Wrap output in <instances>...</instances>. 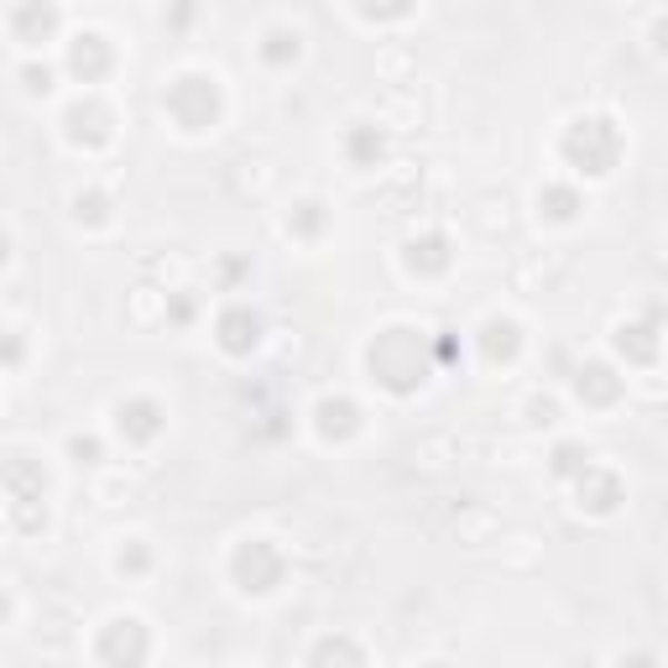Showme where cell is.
Listing matches in <instances>:
<instances>
[{
	"instance_id": "5b68a950",
	"label": "cell",
	"mask_w": 668,
	"mask_h": 668,
	"mask_svg": "<svg viewBox=\"0 0 668 668\" xmlns=\"http://www.w3.org/2000/svg\"><path fill=\"white\" fill-rule=\"evenodd\" d=\"M215 340H220V350H230V356H251L261 345V313L251 309V303H230V309L215 319Z\"/></svg>"
},
{
	"instance_id": "9c48e42d",
	"label": "cell",
	"mask_w": 668,
	"mask_h": 668,
	"mask_svg": "<svg viewBox=\"0 0 668 668\" xmlns=\"http://www.w3.org/2000/svg\"><path fill=\"white\" fill-rule=\"evenodd\" d=\"M575 392H580V402H590V408H611L621 397V377L596 360V366H580V371H575Z\"/></svg>"
},
{
	"instance_id": "5bb4252c",
	"label": "cell",
	"mask_w": 668,
	"mask_h": 668,
	"mask_svg": "<svg viewBox=\"0 0 668 668\" xmlns=\"http://www.w3.org/2000/svg\"><path fill=\"white\" fill-rule=\"evenodd\" d=\"M381 152H387V141H381L377 126H356V131H350V162H356V168H371Z\"/></svg>"
},
{
	"instance_id": "7c38bea8",
	"label": "cell",
	"mask_w": 668,
	"mask_h": 668,
	"mask_svg": "<svg viewBox=\"0 0 668 668\" xmlns=\"http://www.w3.org/2000/svg\"><path fill=\"white\" fill-rule=\"evenodd\" d=\"M445 267H449V240L445 236H423L408 246V272L433 277V272H445Z\"/></svg>"
},
{
	"instance_id": "277c9868",
	"label": "cell",
	"mask_w": 668,
	"mask_h": 668,
	"mask_svg": "<svg viewBox=\"0 0 668 668\" xmlns=\"http://www.w3.org/2000/svg\"><path fill=\"white\" fill-rule=\"evenodd\" d=\"M110 668H141L147 664V652H152V632H147V621L141 617H110L100 627V642H94Z\"/></svg>"
},
{
	"instance_id": "3957f363",
	"label": "cell",
	"mask_w": 668,
	"mask_h": 668,
	"mask_svg": "<svg viewBox=\"0 0 668 668\" xmlns=\"http://www.w3.org/2000/svg\"><path fill=\"white\" fill-rule=\"evenodd\" d=\"M282 575H288V559H282V549L267 544V538H246V544L230 554V580H236L246 596H272L277 585H282Z\"/></svg>"
},
{
	"instance_id": "ac0fdd59",
	"label": "cell",
	"mask_w": 668,
	"mask_h": 668,
	"mask_svg": "<svg viewBox=\"0 0 668 668\" xmlns=\"http://www.w3.org/2000/svg\"><path fill=\"white\" fill-rule=\"evenodd\" d=\"M261 58L267 63H288V58H298V32H267V42H261Z\"/></svg>"
},
{
	"instance_id": "7a4b0ae2",
	"label": "cell",
	"mask_w": 668,
	"mask_h": 668,
	"mask_svg": "<svg viewBox=\"0 0 668 668\" xmlns=\"http://www.w3.org/2000/svg\"><path fill=\"white\" fill-rule=\"evenodd\" d=\"M162 104L183 131H209L220 120V79L215 73H178L172 89L162 94Z\"/></svg>"
},
{
	"instance_id": "83f0119b",
	"label": "cell",
	"mask_w": 668,
	"mask_h": 668,
	"mask_svg": "<svg viewBox=\"0 0 668 668\" xmlns=\"http://www.w3.org/2000/svg\"><path fill=\"white\" fill-rule=\"evenodd\" d=\"M423 668H445V664H423Z\"/></svg>"
},
{
	"instance_id": "603a6c76",
	"label": "cell",
	"mask_w": 668,
	"mask_h": 668,
	"mask_svg": "<svg viewBox=\"0 0 668 668\" xmlns=\"http://www.w3.org/2000/svg\"><path fill=\"white\" fill-rule=\"evenodd\" d=\"M21 79H27V89H32V94H48V89H52V69H27Z\"/></svg>"
},
{
	"instance_id": "e0dca14e",
	"label": "cell",
	"mask_w": 668,
	"mask_h": 668,
	"mask_svg": "<svg viewBox=\"0 0 668 668\" xmlns=\"http://www.w3.org/2000/svg\"><path fill=\"white\" fill-rule=\"evenodd\" d=\"M73 220H89V225H104L110 220V199L104 193H73Z\"/></svg>"
},
{
	"instance_id": "2e32d148",
	"label": "cell",
	"mask_w": 668,
	"mask_h": 668,
	"mask_svg": "<svg viewBox=\"0 0 668 668\" xmlns=\"http://www.w3.org/2000/svg\"><path fill=\"white\" fill-rule=\"evenodd\" d=\"M632 345L637 360H652V350H658V340H652V325H621L617 329V350H627Z\"/></svg>"
},
{
	"instance_id": "cb8c5ba5",
	"label": "cell",
	"mask_w": 668,
	"mask_h": 668,
	"mask_svg": "<svg viewBox=\"0 0 668 668\" xmlns=\"http://www.w3.org/2000/svg\"><path fill=\"white\" fill-rule=\"evenodd\" d=\"M298 209H303V220H298V230H303V236H313V230H319V220H325V215H319L325 205H298Z\"/></svg>"
},
{
	"instance_id": "8fae6325",
	"label": "cell",
	"mask_w": 668,
	"mask_h": 668,
	"mask_svg": "<svg viewBox=\"0 0 668 668\" xmlns=\"http://www.w3.org/2000/svg\"><path fill=\"white\" fill-rule=\"evenodd\" d=\"M309 668H366V658H360L356 637L329 632V637H319V642H313V652H309Z\"/></svg>"
},
{
	"instance_id": "d6986e66",
	"label": "cell",
	"mask_w": 668,
	"mask_h": 668,
	"mask_svg": "<svg viewBox=\"0 0 668 668\" xmlns=\"http://www.w3.org/2000/svg\"><path fill=\"white\" fill-rule=\"evenodd\" d=\"M549 205V220H575V209H580V193L575 189H549L538 193V209Z\"/></svg>"
},
{
	"instance_id": "30bf717a",
	"label": "cell",
	"mask_w": 668,
	"mask_h": 668,
	"mask_svg": "<svg viewBox=\"0 0 668 668\" xmlns=\"http://www.w3.org/2000/svg\"><path fill=\"white\" fill-rule=\"evenodd\" d=\"M110 42H104L100 32H84V37H73V48H69V69L84 79V84H94L104 69H110Z\"/></svg>"
},
{
	"instance_id": "44dd1931",
	"label": "cell",
	"mask_w": 668,
	"mask_h": 668,
	"mask_svg": "<svg viewBox=\"0 0 668 668\" xmlns=\"http://www.w3.org/2000/svg\"><path fill=\"white\" fill-rule=\"evenodd\" d=\"M69 455H73L79 465H94V460H100V439H94V433H73V439H69Z\"/></svg>"
},
{
	"instance_id": "9a60e30c",
	"label": "cell",
	"mask_w": 668,
	"mask_h": 668,
	"mask_svg": "<svg viewBox=\"0 0 668 668\" xmlns=\"http://www.w3.org/2000/svg\"><path fill=\"white\" fill-rule=\"evenodd\" d=\"M590 470V449L585 445H559L554 449V476L559 480H575V476H585Z\"/></svg>"
},
{
	"instance_id": "4316f807",
	"label": "cell",
	"mask_w": 668,
	"mask_h": 668,
	"mask_svg": "<svg viewBox=\"0 0 668 668\" xmlns=\"http://www.w3.org/2000/svg\"><path fill=\"white\" fill-rule=\"evenodd\" d=\"M6 611H11V600H6V590H0V621H6Z\"/></svg>"
},
{
	"instance_id": "4fadbf2b",
	"label": "cell",
	"mask_w": 668,
	"mask_h": 668,
	"mask_svg": "<svg viewBox=\"0 0 668 668\" xmlns=\"http://www.w3.org/2000/svg\"><path fill=\"white\" fill-rule=\"evenodd\" d=\"M480 356L491 360V366L517 356V325L512 319H491V325L480 329Z\"/></svg>"
},
{
	"instance_id": "ba28073f",
	"label": "cell",
	"mask_w": 668,
	"mask_h": 668,
	"mask_svg": "<svg viewBox=\"0 0 668 668\" xmlns=\"http://www.w3.org/2000/svg\"><path fill=\"white\" fill-rule=\"evenodd\" d=\"M313 429H319V439H350L360 429V408L350 397H325L313 408Z\"/></svg>"
},
{
	"instance_id": "6da1fadb",
	"label": "cell",
	"mask_w": 668,
	"mask_h": 668,
	"mask_svg": "<svg viewBox=\"0 0 668 668\" xmlns=\"http://www.w3.org/2000/svg\"><path fill=\"white\" fill-rule=\"evenodd\" d=\"M621 157V137L617 126L606 116H585L575 120L565 131V162L575 172H585V178H600V172H611V162Z\"/></svg>"
},
{
	"instance_id": "ffe728a7",
	"label": "cell",
	"mask_w": 668,
	"mask_h": 668,
	"mask_svg": "<svg viewBox=\"0 0 668 668\" xmlns=\"http://www.w3.org/2000/svg\"><path fill=\"white\" fill-rule=\"evenodd\" d=\"M147 565H152V554L141 549L137 538H131V544H126V549L116 554V569H120V575H141V569H147Z\"/></svg>"
},
{
	"instance_id": "7402d4cb",
	"label": "cell",
	"mask_w": 668,
	"mask_h": 668,
	"mask_svg": "<svg viewBox=\"0 0 668 668\" xmlns=\"http://www.w3.org/2000/svg\"><path fill=\"white\" fill-rule=\"evenodd\" d=\"M21 356H27V345L17 335H0V366H21Z\"/></svg>"
},
{
	"instance_id": "52a82bcc",
	"label": "cell",
	"mask_w": 668,
	"mask_h": 668,
	"mask_svg": "<svg viewBox=\"0 0 668 668\" xmlns=\"http://www.w3.org/2000/svg\"><path fill=\"white\" fill-rule=\"evenodd\" d=\"M63 126H69V141H79V147H100V141H110V110H104L94 94H84V100H73L69 104V116H63Z\"/></svg>"
},
{
	"instance_id": "484cf974",
	"label": "cell",
	"mask_w": 668,
	"mask_h": 668,
	"mask_svg": "<svg viewBox=\"0 0 668 668\" xmlns=\"http://www.w3.org/2000/svg\"><path fill=\"white\" fill-rule=\"evenodd\" d=\"M621 668H652V658H632V664H621Z\"/></svg>"
},
{
	"instance_id": "8992f818",
	"label": "cell",
	"mask_w": 668,
	"mask_h": 668,
	"mask_svg": "<svg viewBox=\"0 0 668 668\" xmlns=\"http://www.w3.org/2000/svg\"><path fill=\"white\" fill-rule=\"evenodd\" d=\"M116 429L126 445H152L157 433H162V408H157L152 397H126L116 408Z\"/></svg>"
},
{
	"instance_id": "d4e9b609",
	"label": "cell",
	"mask_w": 668,
	"mask_h": 668,
	"mask_svg": "<svg viewBox=\"0 0 668 668\" xmlns=\"http://www.w3.org/2000/svg\"><path fill=\"white\" fill-rule=\"evenodd\" d=\"M6 261H11V236L0 230V267H6Z\"/></svg>"
}]
</instances>
